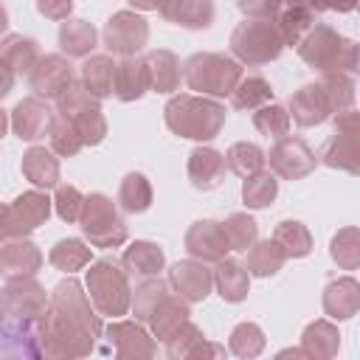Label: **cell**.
I'll use <instances>...</instances> for the list:
<instances>
[{"instance_id":"cell-1","label":"cell","mask_w":360,"mask_h":360,"mask_svg":"<svg viewBox=\"0 0 360 360\" xmlns=\"http://www.w3.org/2000/svg\"><path fill=\"white\" fill-rule=\"evenodd\" d=\"M101 335V318L93 309L84 287L76 278H65L48 295V309L39 315V343L42 352L90 357Z\"/></svg>"},{"instance_id":"cell-2","label":"cell","mask_w":360,"mask_h":360,"mask_svg":"<svg viewBox=\"0 0 360 360\" xmlns=\"http://www.w3.org/2000/svg\"><path fill=\"white\" fill-rule=\"evenodd\" d=\"M228 118V110L222 101L205 98V96H194V93H177L166 101L163 107V121L166 127L188 141H211L222 132Z\"/></svg>"},{"instance_id":"cell-3","label":"cell","mask_w":360,"mask_h":360,"mask_svg":"<svg viewBox=\"0 0 360 360\" xmlns=\"http://www.w3.org/2000/svg\"><path fill=\"white\" fill-rule=\"evenodd\" d=\"M295 48H298L301 62L309 65L312 70H318L321 76H326V73L354 76L360 70L357 42L349 39V37H343V34H338L326 22H315Z\"/></svg>"},{"instance_id":"cell-4","label":"cell","mask_w":360,"mask_h":360,"mask_svg":"<svg viewBox=\"0 0 360 360\" xmlns=\"http://www.w3.org/2000/svg\"><path fill=\"white\" fill-rule=\"evenodd\" d=\"M183 79H186L188 90H194V96H205V98L219 101L225 96L231 98L236 84L242 82V65L228 53L200 51V53L186 59Z\"/></svg>"},{"instance_id":"cell-5","label":"cell","mask_w":360,"mask_h":360,"mask_svg":"<svg viewBox=\"0 0 360 360\" xmlns=\"http://www.w3.org/2000/svg\"><path fill=\"white\" fill-rule=\"evenodd\" d=\"M84 290H87V298L98 315L118 321L121 315L129 312L132 287H129V276L124 273L121 262H115L110 256L90 262V270L84 276Z\"/></svg>"},{"instance_id":"cell-6","label":"cell","mask_w":360,"mask_h":360,"mask_svg":"<svg viewBox=\"0 0 360 360\" xmlns=\"http://www.w3.org/2000/svg\"><path fill=\"white\" fill-rule=\"evenodd\" d=\"M56 115L65 118L84 146H98L107 138V118L96 98L84 93L79 79H73L59 96H56Z\"/></svg>"},{"instance_id":"cell-7","label":"cell","mask_w":360,"mask_h":360,"mask_svg":"<svg viewBox=\"0 0 360 360\" xmlns=\"http://www.w3.org/2000/svg\"><path fill=\"white\" fill-rule=\"evenodd\" d=\"M79 228L93 248H121L129 236L118 205L112 202V197H107L101 191H93L84 197Z\"/></svg>"},{"instance_id":"cell-8","label":"cell","mask_w":360,"mask_h":360,"mask_svg":"<svg viewBox=\"0 0 360 360\" xmlns=\"http://www.w3.org/2000/svg\"><path fill=\"white\" fill-rule=\"evenodd\" d=\"M284 51V42L276 31L273 20H242L231 31V53L239 65H267L278 59Z\"/></svg>"},{"instance_id":"cell-9","label":"cell","mask_w":360,"mask_h":360,"mask_svg":"<svg viewBox=\"0 0 360 360\" xmlns=\"http://www.w3.org/2000/svg\"><path fill=\"white\" fill-rule=\"evenodd\" d=\"M318 160L326 163L329 169L360 174V115L357 110H346L335 115V135L326 138Z\"/></svg>"},{"instance_id":"cell-10","label":"cell","mask_w":360,"mask_h":360,"mask_svg":"<svg viewBox=\"0 0 360 360\" xmlns=\"http://www.w3.org/2000/svg\"><path fill=\"white\" fill-rule=\"evenodd\" d=\"M101 42L110 51V56L132 59L143 51L149 42V22L132 11V8H118L101 28Z\"/></svg>"},{"instance_id":"cell-11","label":"cell","mask_w":360,"mask_h":360,"mask_svg":"<svg viewBox=\"0 0 360 360\" xmlns=\"http://www.w3.org/2000/svg\"><path fill=\"white\" fill-rule=\"evenodd\" d=\"M264 160H270V172L281 180H304L307 174L315 172L318 166V155L309 149V143L298 135H284L278 138L270 152L264 155Z\"/></svg>"},{"instance_id":"cell-12","label":"cell","mask_w":360,"mask_h":360,"mask_svg":"<svg viewBox=\"0 0 360 360\" xmlns=\"http://www.w3.org/2000/svg\"><path fill=\"white\" fill-rule=\"evenodd\" d=\"M3 315L20 318V321H39V315L48 309V292L37 278L22 281H6L0 290Z\"/></svg>"},{"instance_id":"cell-13","label":"cell","mask_w":360,"mask_h":360,"mask_svg":"<svg viewBox=\"0 0 360 360\" xmlns=\"http://www.w3.org/2000/svg\"><path fill=\"white\" fill-rule=\"evenodd\" d=\"M107 340L115 349L112 360H155V352H158L155 338L138 321H121V318L110 321Z\"/></svg>"},{"instance_id":"cell-14","label":"cell","mask_w":360,"mask_h":360,"mask_svg":"<svg viewBox=\"0 0 360 360\" xmlns=\"http://www.w3.org/2000/svg\"><path fill=\"white\" fill-rule=\"evenodd\" d=\"M51 197L48 191H22L8 202V222H11V236L14 239H28V233H34L39 225L48 222L51 217Z\"/></svg>"},{"instance_id":"cell-15","label":"cell","mask_w":360,"mask_h":360,"mask_svg":"<svg viewBox=\"0 0 360 360\" xmlns=\"http://www.w3.org/2000/svg\"><path fill=\"white\" fill-rule=\"evenodd\" d=\"M183 245H186V253L200 264H208V262L217 264V262L228 259V253H231L228 239L222 233V222H217V219H197L186 231Z\"/></svg>"},{"instance_id":"cell-16","label":"cell","mask_w":360,"mask_h":360,"mask_svg":"<svg viewBox=\"0 0 360 360\" xmlns=\"http://www.w3.org/2000/svg\"><path fill=\"white\" fill-rule=\"evenodd\" d=\"M73 65L62 53H45L28 73V87L37 98H56L73 82Z\"/></svg>"},{"instance_id":"cell-17","label":"cell","mask_w":360,"mask_h":360,"mask_svg":"<svg viewBox=\"0 0 360 360\" xmlns=\"http://www.w3.org/2000/svg\"><path fill=\"white\" fill-rule=\"evenodd\" d=\"M214 281H211V270L194 259H183V262H174L169 267V290L186 301V304H200L208 298Z\"/></svg>"},{"instance_id":"cell-18","label":"cell","mask_w":360,"mask_h":360,"mask_svg":"<svg viewBox=\"0 0 360 360\" xmlns=\"http://www.w3.org/2000/svg\"><path fill=\"white\" fill-rule=\"evenodd\" d=\"M42 270V250L31 239H8L0 245V276L6 281L34 278Z\"/></svg>"},{"instance_id":"cell-19","label":"cell","mask_w":360,"mask_h":360,"mask_svg":"<svg viewBox=\"0 0 360 360\" xmlns=\"http://www.w3.org/2000/svg\"><path fill=\"white\" fill-rule=\"evenodd\" d=\"M51 121H53L51 107L37 96H28V98L17 101L14 110H11V118H8V124H11V129L20 141L45 138V132L51 129Z\"/></svg>"},{"instance_id":"cell-20","label":"cell","mask_w":360,"mask_h":360,"mask_svg":"<svg viewBox=\"0 0 360 360\" xmlns=\"http://www.w3.org/2000/svg\"><path fill=\"white\" fill-rule=\"evenodd\" d=\"M284 110H287L290 121H295L298 127H318L326 118H332V110H329L326 96H323V90H321L318 82H309V84L298 87L290 96V101H287Z\"/></svg>"},{"instance_id":"cell-21","label":"cell","mask_w":360,"mask_h":360,"mask_svg":"<svg viewBox=\"0 0 360 360\" xmlns=\"http://www.w3.org/2000/svg\"><path fill=\"white\" fill-rule=\"evenodd\" d=\"M360 309V281L354 276L332 278L323 287V312L332 321H349Z\"/></svg>"},{"instance_id":"cell-22","label":"cell","mask_w":360,"mask_h":360,"mask_svg":"<svg viewBox=\"0 0 360 360\" xmlns=\"http://www.w3.org/2000/svg\"><path fill=\"white\" fill-rule=\"evenodd\" d=\"M20 169H22V177L37 188V191H48V188H56L59 186V158L45 149V146H31L22 152V160H20Z\"/></svg>"},{"instance_id":"cell-23","label":"cell","mask_w":360,"mask_h":360,"mask_svg":"<svg viewBox=\"0 0 360 360\" xmlns=\"http://www.w3.org/2000/svg\"><path fill=\"white\" fill-rule=\"evenodd\" d=\"M225 169H228V166H225L222 152H217V149H211V146H197V149H191L188 166H186L191 186L200 188V191L217 188V186L225 180Z\"/></svg>"},{"instance_id":"cell-24","label":"cell","mask_w":360,"mask_h":360,"mask_svg":"<svg viewBox=\"0 0 360 360\" xmlns=\"http://www.w3.org/2000/svg\"><path fill=\"white\" fill-rule=\"evenodd\" d=\"M298 349L309 360H335L338 349H340V332L329 318H318V321L304 326Z\"/></svg>"},{"instance_id":"cell-25","label":"cell","mask_w":360,"mask_h":360,"mask_svg":"<svg viewBox=\"0 0 360 360\" xmlns=\"http://www.w3.org/2000/svg\"><path fill=\"white\" fill-rule=\"evenodd\" d=\"M155 11L163 20L183 25V28H191V31L208 28L214 22V3L211 0H169V3H158Z\"/></svg>"},{"instance_id":"cell-26","label":"cell","mask_w":360,"mask_h":360,"mask_svg":"<svg viewBox=\"0 0 360 360\" xmlns=\"http://www.w3.org/2000/svg\"><path fill=\"white\" fill-rule=\"evenodd\" d=\"M112 82H115V59L110 53H93L84 59L82 73H79V84L84 87V93L90 98H96V101L110 98Z\"/></svg>"},{"instance_id":"cell-27","label":"cell","mask_w":360,"mask_h":360,"mask_svg":"<svg viewBox=\"0 0 360 360\" xmlns=\"http://www.w3.org/2000/svg\"><path fill=\"white\" fill-rule=\"evenodd\" d=\"M315 6H307V3H281L278 6V14L273 17L276 22V31L287 45H298L304 39V34L315 25Z\"/></svg>"},{"instance_id":"cell-28","label":"cell","mask_w":360,"mask_h":360,"mask_svg":"<svg viewBox=\"0 0 360 360\" xmlns=\"http://www.w3.org/2000/svg\"><path fill=\"white\" fill-rule=\"evenodd\" d=\"M146 90H149V76H146L143 56H132V59H121V62H115L112 96H115L118 101L132 104V101L143 98Z\"/></svg>"},{"instance_id":"cell-29","label":"cell","mask_w":360,"mask_h":360,"mask_svg":"<svg viewBox=\"0 0 360 360\" xmlns=\"http://www.w3.org/2000/svg\"><path fill=\"white\" fill-rule=\"evenodd\" d=\"M166 264L163 250L149 242V239H135L124 253H121V267L127 276H138V278H155L160 276Z\"/></svg>"},{"instance_id":"cell-30","label":"cell","mask_w":360,"mask_h":360,"mask_svg":"<svg viewBox=\"0 0 360 360\" xmlns=\"http://www.w3.org/2000/svg\"><path fill=\"white\" fill-rule=\"evenodd\" d=\"M211 281L217 287V295L222 301H228V304H239L250 292V276H248V270H245V264L239 259L217 262V267L211 273Z\"/></svg>"},{"instance_id":"cell-31","label":"cell","mask_w":360,"mask_h":360,"mask_svg":"<svg viewBox=\"0 0 360 360\" xmlns=\"http://www.w3.org/2000/svg\"><path fill=\"white\" fill-rule=\"evenodd\" d=\"M98 42V31L93 28V22L82 20V17H70L59 25V48L65 59H87L93 56V48Z\"/></svg>"},{"instance_id":"cell-32","label":"cell","mask_w":360,"mask_h":360,"mask_svg":"<svg viewBox=\"0 0 360 360\" xmlns=\"http://www.w3.org/2000/svg\"><path fill=\"white\" fill-rule=\"evenodd\" d=\"M143 65H146V76H149V90L152 93H174L180 87V59L166 51V48H158V51H149L143 56Z\"/></svg>"},{"instance_id":"cell-33","label":"cell","mask_w":360,"mask_h":360,"mask_svg":"<svg viewBox=\"0 0 360 360\" xmlns=\"http://www.w3.org/2000/svg\"><path fill=\"white\" fill-rule=\"evenodd\" d=\"M191 321V312H188V304L186 301H180L174 292H169L158 307H155V312L149 315V335L152 338H158L160 343H166L174 332H180L186 323Z\"/></svg>"},{"instance_id":"cell-34","label":"cell","mask_w":360,"mask_h":360,"mask_svg":"<svg viewBox=\"0 0 360 360\" xmlns=\"http://www.w3.org/2000/svg\"><path fill=\"white\" fill-rule=\"evenodd\" d=\"M0 62L14 76L31 73V68L39 62V45H37V39L22 37V34H6L0 39Z\"/></svg>"},{"instance_id":"cell-35","label":"cell","mask_w":360,"mask_h":360,"mask_svg":"<svg viewBox=\"0 0 360 360\" xmlns=\"http://www.w3.org/2000/svg\"><path fill=\"white\" fill-rule=\"evenodd\" d=\"M270 239L278 245V250H281L287 259H304V256L312 253V233H309V228H307L304 222H298V219H284V222H278Z\"/></svg>"},{"instance_id":"cell-36","label":"cell","mask_w":360,"mask_h":360,"mask_svg":"<svg viewBox=\"0 0 360 360\" xmlns=\"http://www.w3.org/2000/svg\"><path fill=\"white\" fill-rule=\"evenodd\" d=\"M323 96H326V104L332 110V118L346 112V110H354V98H357V84H354V76H346V73H326L318 79Z\"/></svg>"},{"instance_id":"cell-37","label":"cell","mask_w":360,"mask_h":360,"mask_svg":"<svg viewBox=\"0 0 360 360\" xmlns=\"http://www.w3.org/2000/svg\"><path fill=\"white\" fill-rule=\"evenodd\" d=\"M152 197L155 194H152V183L146 180V174H141V172L124 174L121 186H118V205H121V211L143 214V211H149Z\"/></svg>"},{"instance_id":"cell-38","label":"cell","mask_w":360,"mask_h":360,"mask_svg":"<svg viewBox=\"0 0 360 360\" xmlns=\"http://www.w3.org/2000/svg\"><path fill=\"white\" fill-rule=\"evenodd\" d=\"M245 253H248V262H245L248 276H259V278L276 276V273L284 267V262H287V256L278 250V245H276L273 239L253 242Z\"/></svg>"},{"instance_id":"cell-39","label":"cell","mask_w":360,"mask_h":360,"mask_svg":"<svg viewBox=\"0 0 360 360\" xmlns=\"http://www.w3.org/2000/svg\"><path fill=\"white\" fill-rule=\"evenodd\" d=\"M264 346H267V338H264L262 326L253 321L236 323L228 335V352L239 360H256L264 352Z\"/></svg>"},{"instance_id":"cell-40","label":"cell","mask_w":360,"mask_h":360,"mask_svg":"<svg viewBox=\"0 0 360 360\" xmlns=\"http://www.w3.org/2000/svg\"><path fill=\"white\" fill-rule=\"evenodd\" d=\"M48 262H51V267L70 276V273H76V270H82L93 262V248H87L82 239H59L51 248Z\"/></svg>"},{"instance_id":"cell-41","label":"cell","mask_w":360,"mask_h":360,"mask_svg":"<svg viewBox=\"0 0 360 360\" xmlns=\"http://www.w3.org/2000/svg\"><path fill=\"white\" fill-rule=\"evenodd\" d=\"M166 295H169V281H163L160 276L143 278V281L135 287L132 298H129V309H132L135 321H138V323H149V315L155 312V307H158Z\"/></svg>"},{"instance_id":"cell-42","label":"cell","mask_w":360,"mask_h":360,"mask_svg":"<svg viewBox=\"0 0 360 360\" xmlns=\"http://www.w3.org/2000/svg\"><path fill=\"white\" fill-rule=\"evenodd\" d=\"M278 197V177L273 172H256L250 177L242 180V202L253 211L273 205V200Z\"/></svg>"},{"instance_id":"cell-43","label":"cell","mask_w":360,"mask_h":360,"mask_svg":"<svg viewBox=\"0 0 360 360\" xmlns=\"http://www.w3.org/2000/svg\"><path fill=\"white\" fill-rule=\"evenodd\" d=\"M231 104L236 110H259L264 104H273V87L264 76H242V82L231 93Z\"/></svg>"},{"instance_id":"cell-44","label":"cell","mask_w":360,"mask_h":360,"mask_svg":"<svg viewBox=\"0 0 360 360\" xmlns=\"http://www.w3.org/2000/svg\"><path fill=\"white\" fill-rule=\"evenodd\" d=\"M222 158H225L228 172H233V174H239V177H250V174L262 172V166H264V152H262L256 143H250V141L233 143Z\"/></svg>"},{"instance_id":"cell-45","label":"cell","mask_w":360,"mask_h":360,"mask_svg":"<svg viewBox=\"0 0 360 360\" xmlns=\"http://www.w3.org/2000/svg\"><path fill=\"white\" fill-rule=\"evenodd\" d=\"M329 256L343 270H357L360 264V233L354 225L340 228L329 242Z\"/></svg>"},{"instance_id":"cell-46","label":"cell","mask_w":360,"mask_h":360,"mask_svg":"<svg viewBox=\"0 0 360 360\" xmlns=\"http://www.w3.org/2000/svg\"><path fill=\"white\" fill-rule=\"evenodd\" d=\"M222 233L228 239V248L231 250H239V253L248 250L253 242H259V225H256V219L248 217V214H242V211L231 214L222 222Z\"/></svg>"},{"instance_id":"cell-47","label":"cell","mask_w":360,"mask_h":360,"mask_svg":"<svg viewBox=\"0 0 360 360\" xmlns=\"http://www.w3.org/2000/svg\"><path fill=\"white\" fill-rule=\"evenodd\" d=\"M290 115H287V110L281 107V104H264V107H259L256 112H253V127L262 132V135H267V138H284L287 132H290Z\"/></svg>"},{"instance_id":"cell-48","label":"cell","mask_w":360,"mask_h":360,"mask_svg":"<svg viewBox=\"0 0 360 360\" xmlns=\"http://www.w3.org/2000/svg\"><path fill=\"white\" fill-rule=\"evenodd\" d=\"M48 138H51V152L59 155V158H73V155H79L84 149V143L76 135V129L65 118H59V115H53L51 129H48Z\"/></svg>"},{"instance_id":"cell-49","label":"cell","mask_w":360,"mask_h":360,"mask_svg":"<svg viewBox=\"0 0 360 360\" xmlns=\"http://www.w3.org/2000/svg\"><path fill=\"white\" fill-rule=\"evenodd\" d=\"M53 211L62 222H79L82 217V208H84V194L76 188V186H68V183H59L56 191H53Z\"/></svg>"},{"instance_id":"cell-50","label":"cell","mask_w":360,"mask_h":360,"mask_svg":"<svg viewBox=\"0 0 360 360\" xmlns=\"http://www.w3.org/2000/svg\"><path fill=\"white\" fill-rule=\"evenodd\" d=\"M200 340H205V335H202V329L197 326V323H186L180 332H174L163 346H166V354H169V360H186L191 352H194V346L200 343Z\"/></svg>"},{"instance_id":"cell-51","label":"cell","mask_w":360,"mask_h":360,"mask_svg":"<svg viewBox=\"0 0 360 360\" xmlns=\"http://www.w3.org/2000/svg\"><path fill=\"white\" fill-rule=\"evenodd\" d=\"M276 0H239V11L245 14V20H273L278 14Z\"/></svg>"},{"instance_id":"cell-52","label":"cell","mask_w":360,"mask_h":360,"mask_svg":"<svg viewBox=\"0 0 360 360\" xmlns=\"http://www.w3.org/2000/svg\"><path fill=\"white\" fill-rule=\"evenodd\" d=\"M37 11L45 14V17H51V20H56V22H65L73 14V3L70 0H39L37 3Z\"/></svg>"},{"instance_id":"cell-53","label":"cell","mask_w":360,"mask_h":360,"mask_svg":"<svg viewBox=\"0 0 360 360\" xmlns=\"http://www.w3.org/2000/svg\"><path fill=\"white\" fill-rule=\"evenodd\" d=\"M186 360H228V349H225L222 343L205 338V340H200V343L194 346V352H191Z\"/></svg>"},{"instance_id":"cell-54","label":"cell","mask_w":360,"mask_h":360,"mask_svg":"<svg viewBox=\"0 0 360 360\" xmlns=\"http://www.w3.org/2000/svg\"><path fill=\"white\" fill-rule=\"evenodd\" d=\"M8 239H14L11 236V222H8V205L0 202V245L8 242Z\"/></svg>"},{"instance_id":"cell-55","label":"cell","mask_w":360,"mask_h":360,"mask_svg":"<svg viewBox=\"0 0 360 360\" xmlns=\"http://www.w3.org/2000/svg\"><path fill=\"white\" fill-rule=\"evenodd\" d=\"M11 87H14V73L0 62V98H6L11 93Z\"/></svg>"},{"instance_id":"cell-56","label":"cell","mask_w":360,"mask_h":360,"mask_svg":"<svg viewBox=\"0 0 360 360\" xmlns=\"http://www.w3.org/2000/svg\"><path fill=\"white\" fill-rule=\"evenodd\" d=\"M273 360H309L298 346H287V349H281V352H276V357Z\"/></svg>"},{"instance_id":"cell-57","label":"cell","mask_w":360,"mask_h":360,"mask_svg":"<svg viewBox=\"0 0 360 360\" xmlns=\"http://www.w3.org/2000/svg\"><path fill=\"white\" fill-rule=\"evenodd\" d=\"M42 360H79V357H70V354H56V352H42Z\"/></svg>"},{"instance_id":"cell-58","label":"cell","mask_w":360,"mask_h":360,"mask_svg":"<svg viewBox=\"0 0 360 360\" xmlns=\"http://www.w3.org/2000/svg\"><path fill=\"white\" fill-rule=\"evenodd\" d=\"M8 31V11H6V6L0 3V34H6Z\"/></svg>"},{"instance_id":"cell-59","label":"cell","mask_w":360,"mask_h":360,"mask_svg":"<svg viewBox=\"0 0 360 360\" xmlns=\"http://www.w3.org/2000/svg\"><path fill=\"white\" fill-rule=\"evenodd\" d=\"M6 129H8V115H6V110H0V138L6 135Z\"/></svg>"},{"instance_id":"cell-60","label":"cell","mask_w":360,"mask_h":360,"mask_svg":"<svg viewBox=\"0 0 360 360\" xmlns=\"http://www.w3.org/2000/svg\"><path fill=\"white\" fill-rule=\"evenodd\" d=\"M0 318H3V301H0Z\"/></svg>"}]
</instances>
